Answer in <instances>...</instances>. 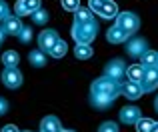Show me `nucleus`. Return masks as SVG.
Returning <instances> with one entry per match:
<instances>
[{
    "instance_id": "nucleus-6",
    "label": "nucleus",
    "mask_w": 158,
    "mask_h": 132,
    "mask_svg": "<svg viewBox=\"0 0 158 132\" xmlns=\"http://www.w3.org/2000/svg\"><path fill=\"white\" fill-rule=\"evenodd\" d=\"M56 42H58V36H56V32H54V30L42 32V34H40V38H38L40 50H48V52H50V48H52Z\"/></svg>"
},
{
    "instance_id": "nucleus-8",
    "label": "nucleus",
    "mask_w": 158,
    "mask_h": 132,
    "mask_svg": "<svg viewBox=\"0 0 158 132\" xmlns=\"http://www.w3.org/2000/svg\"><path fill=\"white\" fill-rule=\"evenodd\" d=\"M40 8V0H20L16 4V12L18 14H32Z\"/></svg>"
},
{
    "instance_id": "nucleus-7",
    "label": "nucleus",
    "mask_w": 158,
    "mask_h": 132,
    "mask_svg": "<svg viewBox=\"0 0 158 132\" xmlns=\"http://www.w3.org/2000/svg\"><path fill=\"white\" fill-rule=\"evenodd\" d=\"M122 92L126 94V98H130V100H136V98H140V94H142V86H140V82L128 80L126 84L122 86Z\"/></svg>"
},
{
    "instance_id": "nucleus-26",
    "label": "nucleus",
    "mask_w": 158,
    "mask_h": 132,
    "mask_svg": "<svg viewBox=\"0 0 158 132\" xmlns=\"http://www.w3.org/2000/svg\"><path fill=\"white\" fill-rule=\"evenodd\" d=\"M62 8L70 12H76L80 8V0H62Z\"/></svg>"
},
{
    "instance_id": "nucleus-33",
    "label": "nucleus",
    "mask_w": 158,
    "mask_h": 132,
    "mask_svg": "<svg viewBox=\"0 0 158 132\" xmlns=\"http://www.w3.org/2000/svg\"><path fill=\"white\" fill-rule=\"evenodd\" d=\"M4 40V30H0V42Z\"/></svg>"
},
{
    "instance_id": "nucleus-21",
    "label": "nucleus",
    "mask_w": 158,
    "mask_h": 132,
    "mask_svg": "<svg viewBox=\"0 0 158 132\" xmlns=\"http://www.w3.org/2000/svg\"><path fill=\"white\" fill-rule=\"evenodd\" d=\"M154 124L156 122L150 120V118H138V120H136V130L138 132H150L154 128Z\"/></svg>"
},
{
    "instance_id": "nucleus-30",
    "label": "nucleus",
    "mask_w": 158,
    "mask_h": 132,
    "mask_svg": "<svg viewBox=\"0 0 158 132\" xmlns=\"http://www.w3.org/2000/svg\"><path fill=\"white\" fill-rule=\"evenodd\" d=\"M8 18V6L4 0H0V20H6Z\"/></svg>"
},
{
    "instance_id": "nucleus-15",
    "label": "nucleus",
    "mask_w": 158,
    "mask_h": 132,
    "mask_svg": "<svg viewBox=\"0 0 158 132\" xmlns=\"http://www.w3.org/2000/svg\"><path fill=\"white\" fill-rule=\"evenodd\" d=\"M126 32L122 30L120 26H116V28H112V30H108V34H106V38H108V42H114V44H118V42H124L126 40Z\"/></svg>"
},
{
    "instance_id": "nucleus-35",
    "label": "nucleus",
    "mask_w": 158,
    "mask_h": 132,
    "mask_svg": "<svg viewBox=\"0 0 158 132\" xmlns=\"http://www.w3.org/2000/svg\"><path fill=\"white\" fill-rule=\"evenodd\" d=\"M156 110H158V98H156Z\"/></svg>"
},
{
    "instance_id": "nucleus-34",
    "label": "nucleus",
    "mask_w": 158,
    "mask_h": 132,
    "mask_svg": "<svg viewBox=\"0 0 158 132\" xmlns=\"http://www.w3.org/2000/svg\"><path fill=\"white\" fill-rule=\"evenodd\" d=\"M150 132H158V124H154V128H152Z\"/></svg>"
},
{
    "instance_id": "nucleus-19",
    "label": "nucleus",
    "mask_w": 158,
    "mask_h": 132,
    "mask_svg": "<svg viewBox=\"0 0 158 132\" xmlns=\"http://www.w3.org/2000/svg\"><path fill=\"white\" fill-rule=\"evenodd\" d=\"M144 46H146V42H144V40H140V38H136V40H132V42H130V46H128V52H130L132 56H142Z\"/></svg>"
},
{
    "instance_id": "nucleus-17",
    "label": "nucleus",
    "mask_w": 158,
    "mask_h": 132,
    "mask_svg": "<svg viewBox=\"0 0 158 132\" xmlns=\"http://www.w3.org/2000/svg\"><path fill=\"white\" fill-rule=\"evenodd\" d=\"M18 60H20V56H18V52H14V50H6L2 54V62L6 64V68H16Z\"/></svg>"
},
{
    "instance_id": "nucleus-27",
    "label": "nucleus",
    "mask_w": 158,
    "mask_h": 132,
    "mask_svg": "<svg viewBox=\"0 0 158 132\" xmlns=\"http://www.w3.org/2000/svg\"><path fill=\"white\" fill-rule=\"evenodd\" d=\"M98 132H118V126L114 122H104V124L98 128Z\"/></svg>"
},
{
    "instance_id": "nucleus-25",
    "label": "nucleus",
    "mask_w": 158,
    "mask_h": 132,
    "mask_svg": "<svg viewBox=\"0 0 158 132\" xmlns=\"http://www.w3.org/2000/svg\"><path fill=\"white\" fill-rule=\"evenodd\" d=\"M32 20H34L36 24H44V22L48 20V12H46V10H40V8H38L36 12H32Z\"/></svg>"
},
{
    "instance_id": "nucleus-5",
    "label": "nucleus",
    "mask_w": 158,
    "mask_h": 132,
    "mask_svg": "<svg viewBox=\"0 0 158 132\" xmlns=\"http://www.w3.org/2000/svg\"><path fill=\"white\" fill-rule=\"evenodd\" d=\"M2 80H4V84H6L8 88H18V86L22 84V74H20L16 68H6L2 72Z\"/></svg>"
},
{
    "instance_id": "nucleus-16",
    "label": "nucleus",
    "mask_w": 158,
    "mask_h": 132,
    "mask_svg": "<svg viewBox=\"0 0 158 132\" xmlns=\"http://www.w3.org/2000/svg\"><path fill=\"white\" fill-rule=\"evenodd\" d=\"M106 72L110 74L112 80H120V78H122V72H124V64L120 62V60H114V62L106 68Z\"/></svg>"
},
{
    "instance_id": "nucleus-9",
    "label": "nucleus",
    "mask_w": 158,
    "mask_h": 132,
    "mask_svg": "<svg viewBox=\"0 0 158 132\" xmlns=\"http://www.w3.org/2000/svg\"><path fill=\"white\" fill-rule=\"evenodd\" d=\"M140 118V110L136 106H128V108H122L120 110V120L126 122V124H132Z\"/></svg>"
},
{
    "instance_id": "nucleus-10",
    "label": "nucleus",
    "mask_w": 158,
    "mask_h": 132,
    "mask_svg": "<svg viewBox=\"0 0 158 132\" xmlns=\"http://www.w3.org/2000/svg\"><path fill=\"white\" fill-rule=\"evenodd\" d=\"M20 30H22V24H20L18 16H8L4 20V32H8V34H20Z\"/></svg>"
},
{
    "instance_id": "nucleus-14",
    "label": "nucleus",
    "mask_w": 158,
    "mask_h": 132,
    "mask_svg": "<svg viewBox=\"0 0 158 132\" xmlns=\"http://www.w3.org/2000/svg\"><path fill=\"white\" fill-rule=\"evenodd\" d=\"M40 128H42V132H60V122L54 116H46L40 124Z\"/></svg>"
},
{
    "instance_id": "nucleus-32",
    "label": "nucleus",
    "mask_w": 158,
    "mask_h": 132,
    "mask_svg": "<svg viewBox=\"0 0 158 132\" xmlns=\"http://www.w3.org/2000/svg\"><path fill=\"white\" fill-rule=\"evenodd\" d=\"M2 132H20V130L16 128L14 124H8V126H4V128H2Z\"/></svg>"
},
{
    "instance_id": "nucleus-31",
    "label": "nucleus",
    "mask_w": 158,
    "mask_h": 132,
    "mask_svg": "<svg viewBox=\"0 0 158 132\" xmlns=\"http://www.w3.org/2000/svg\"><path fill=\"white\" fill-rule=\"evenodd\" d=\"M6 110H8L6 100H2V98H0V114H6Z\"/></svg>"
},
{
    "instance_id": "nucleus-1",
    "label": "nucleus",
    "mask_w": 158,
    "mask_h": 132,
    "mask_svg": "<svg viewBox=\"0 0 158 132\" xmlns=\"http://www.w3.org/2000/svg\"><path fill=\"white\" fill-rule=\"evenodd\" d=\"M72 36L76 38V42L88 44L90 40L96 36V24H94L92 20H90V22H86V24H76V26H74Z\"/></svg>"
},
{
    "instance_id": "nucleus-29",
    "label": "nucleus",
    "mask_w": 158,
    "mask_h": 132,
    "mask_svg": "<svg viewBox=\"0 0 158 132\" xmlns=\"http://www.w3.org/2000/svg\"><path fill=\"white\" fill-rule=\"evenodd\" d=\"M104 2H106V0H90V10L100 12V8L104 6Z\"/></svg>"
},
{
    "instance_id": "nucleus-12",
    "label": "nucleus",
    "mask_w": 158,
    "mask_h": 132,
    "mask_svg": "<svg viewBox=\"0 0 158 132\" xmlns=\"http://www.w3.org/2000/svg\"><path fill=\"white\" fill-rule=\"evenodd\" d=\"M126 74H128L130 80L142 82V78H144V66L142 64H132V66H128V68H126Z\"/></svg>"
},
{
    "instance_id": "nucleus-36",
    "label": "nucleus",
    "mask_w": 158,
    "mask_h": 132,
    "mask_svg": "<svg viewBox=\"0 0 158 132\" xmlns=\"http://www.w3.org/2000/svg\"><path fill=\"white\" fill-rule=\"evenodd\" d=\"M64 132H70V130H64Z\"/></svg>"
},
{
    "instance_id": "nucleus-23",
    "label": "nucleus",
    "mask_w": 158,
    "mask_h": 132,
    "mask_svg": "<svg viewBox=\"0 0 158 132\" xmlns=\"http://www.w3.org/2000/svg\"><path fill=\"white\" fill-rule=\"evenodd\" d=\"M50 54L54 56V58H62V56L66 54V42L64 40H58L56 44L50 48Z\"/></svg>"
},
{
    "instance_id": "nucleus-2",
    "label": "nucleus",
    "mask_w": 158,
    "mask_h": 132,
    "mask_svg": "<svg viewBox=\"0 0 158 132\" xmlns=\"http://www.w3.org/2000/svg\"><path fill=\"white\" fill-rule=\"evenodd\" d=\"M116 26H120L126 34H132V32L138 30V18L132 12H124V14H120L116 18Z\"/></svg>"
},
{
    "instance_id": "nucleus-24",
    "label": "nucleus",
    "mask_w": 158,
    "mask_h": 132,
    "mask_svg": "<svg viewBox=\"0 0 158 132\" xmlns=\"http://www.w3.org/2000/svg\"><path fill=\"white\" fill-rule=\"evenodd\" d=\"M86 22H90V10L78 8L76 10V24H86Z\"/></svg>"
},
{
    "instance_id": "nucleus-11",
    "label": "nucleus",
    "mask_w": 158,
    "mask_h": 132,
    "mask_svg": "<svg viewBox=\"0 0 158 132\" xmlns=\"http://www.w3.org/2000/svg\"><path fill=\"white\" fill-rule=\"evenodd\" d=\"M116 96H110V94H104V92H92V104L98 106V108H104V106L112 104Z\"/></svg>"
},
{
    "instance_id": "nucleus-20",
    "label": "nucleus",
    "mask_w": 158,
    "mask_h": 132,
    "mask_svg": "<svg viewBox=\"0 0 158 132\" xmlns=\"http://www.w3.org/2000/svg\"><path fill=\"white\" fill-rule=\"evenodd\" d=\"M74 54H76V58H80V60H86V58H90L92 56V48L88 46V44H78L76 46V50H74Z\"/></svg>"
},
{
    "instance_id": "nucleus-4",
    "label": "nucleus",
    "mask_w": 158,
    "mask_h": 132,
    "mask_svg": "<svg viewBox=\"0 0 158 132\" xmlns=\"http://www.w3.org/2000/svg\"><path fill=\"white\" fill-rule=\"evenodd\" d=\"M158 86V66L144 68V78H142V90H154Z\"/></svg>"
},
{
    "instance_id": "nucleus-18",
    "label": "nucleus",
    "mask_w": 158,
    "mask_h": 132,
    "mask_svg": "<svg viewBox=\"0 0 158 132\" xmlns=\"http://www.w3.org/2000/svg\"><path fill=\"white\" fill-rule=\"evenodd\" d=\"M144 66V68H150V66H158V52L154 50H146L142 54V62H140Z\"/></svg>"
},
{
    "instance_id": "nucleus-28",
    "label": "nucleus",
    "mask_w": 158,
    "mask_h": 132,
    "mask_svg": "<svg viewBox=\"0 0 158 132\" xmlns=\"http://www.w3.org/2000/svg\"><path fill=\"white\" fill-rule=\"evenodd\" d=\"M18 36H20V40H22V42H30V38H32V30H30V28H22Z\"/></svg>"
},
{
    "instance_id": "nucleus-3",
    "label": "nucleus",
    "mask_w": 158,
    "mask_h": 132,
    "mask_svg": "<svg viewBox=\"0 0 158 132\" xmlns=\"http://www.w3.org/2000/svg\"><path fill=\"white\" fill-rule=\"evenodd\" d=\"M92 92H104V94H110V96H116L118 84L114 80H108V78H100L92 84Z\"/></svg>"
},
{
    "instance_id": "nucleus-22",
    "label": "nucleus",
    "mask_w": 158,
    "mask_h": 132,
    "mask_svg": "<svg viewBox=\"0 0 158 132\" xmlns=\"http://www.w3.org/2000/svg\"><path fill=\"white\" fill-rule=\"evenodd\" d=\"M28 60H30V64H34V66H44L46 64V58H44L42 50H32L30 54H28Z\"/></svg>"
},
{
    "instance_id": "nucleus-13",
    "label": "nucleus",
    "mask_w": 158,
    "mask_h": 132,
    "mask_svg": "<svg viewBox=\"0 0 158 132\" xmlns=\"http://www.w3.org/2000/svg\"><path fill=\"white\" fill-rule=\"evenodd\" d=\"M98 14L102 16V18H116V14H118V6H116L112 0H106L104 6L100 8V12Z\"/></svg>"
}]
</instances>
